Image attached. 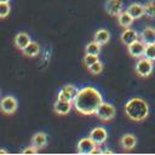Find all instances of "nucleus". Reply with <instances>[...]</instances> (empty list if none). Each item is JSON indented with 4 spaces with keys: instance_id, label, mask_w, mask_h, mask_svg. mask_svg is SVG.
Masks as SVG:
<instances>
[{
    "instance_id": "obj_1",
    "label": "nucleus",
    "mask_w": 155,
    "mask_h": 155,
    "mask_svg": "<svg viewBox=\"0 0 155 155\" xmlns=\"http://www.w3.org/2000/svg\"><path fill=\"white\" fill-rule=\"evenodd\" d=\"M103 103L102 94L93 87H85L80 90L73 101V105L75 110L82 115H92L96 114L98 107Z\"/></svg>"
},
{
    "instance_id": "obj_2",
    "label": "nucleus",
    "mask_w": 155,
    "mask_h": 155,
    "mask_svg": "<svg viewBox=\"0 0 155 155\" xmlns=\"http://www.w3.org/2000/svg\"><path fill=\"white\" fill-rule=\"evenodd\" d=\"M125 114L133 121H143L149 114V105L142 98H132L125 105Z\"/></svg>"
},
{
    "instance_id": "obj_3",
    "label": "nucleus",
    "mask_w": 155,
    "mask_h": 155,
    "mask_svg": "<svg viewBox=\"0 0 155 155\" xmlns=\"http://www.w3.org/2000/svg\"><path fill=\"white\" fill-rule=\"evenodd\" d=\"M96 115L102 121H109L115 116V107L109 104V103H104L103 102L98 107V109L96 111Z\"/></svg>"
},
{
    "instance_id": "obj_4",
    "label": "nucleus",
    "mask_w": 155,
    "mask_h": 155,
    "mask_svg": "<svg viewBox=\"0 0 155 155\" xmlns=\"http://www.w3.org/2000/svg\"><path fill=\"white\" fill-rule=\"evenodd\" d=\"M153 71V61L148 59V58H142L138 59V62L136 63V73L140 76V78H147L151 74Z\"/></svg>"
},
{
    "instance_id": "obj_5",
    "label": "nucleus",
    "mask_w": 155,
    "mask_h": 155,
    "mask_svg": "<svg viewBox=\"0 0 155 155\" xmlns=\"http://www.w3.org/2000/svg\"><path fill=\"white\" fill-rule=\"evenodd\" d=\"M0 110L4 114L11 115L17 110V101L12 96H6L0 101Z\"/></svg>"
},
{
    "instance_id": "obj_6",
    "label": "nucleus",
    "mask_w": 155,
    "mask_h": 155,
    "mask_svg": "<svg viewBox=\"0 0 155 155\" xmlns=\"http://www.w3.org/2000/svg\"><path fill=\"white\" fill-rule=\"evenodd\" d=\"M97 144L88 137V138H82L78 143V153L80 154H93L96 151Z\"/></svg>"
},
{
    "instance_id": "obj_7",
    "label": "nucleus",
    "mask_w": 155,
    "mask_h": 155,
    "mask_svg": "<svg viewBox=\"0 0 155 155\" xmlns=\"http://www.w3.org/2000/svg\"><path fill=\"white\" fill-rule=\"evenodd\" d=\"M78 88L73 85H65L62 87V90L58 93V99H63V101H68V102H73L78 94Z\"/></svg>"
},
{
    "instance_id": "obj_8",
    "label": "nucleus",
    "mask_w": 155,
    "mask_h": 155,
    "mask_svg": "<svg viewBox=\"0 0 155 155\" xmlns=\"http://www.w3.org/2000/svg\"><path fill=\"white\" fill-rule=\"evenodd\" d=\"M128 53L134 57V58H140L144 56V50H145V44L142 40H137L127 46Z\"/></svg>"
},
{
    "instance_id": "obj_9",
    "label": "nucleus",
    "mask_w": 155,
    "mask_h": 155,
    "mask_svg": "<svg viewBox=\"0 0 155 155\" xmlns=\"http://www.w3.org/2000/svg\"><path fill=\"white\" fill-rule=\"evenodd\" d=\"M122 1L121 0H107L105 11L110 16H119L122 12Z\"/></svg>"
},
{
    "instance_id": "obj_10",
    "label": "nucleus",
    "mask_w": 155,
    "mask_h": 155,
    "mask_svg": "<svg viewBox=\"0 0 155 155\" xmlns=\"http://www.w3.org/2000/svg\"><path fill=\"white\" fill-rule=\"evenodd\" d=\"M107 137H108V133L105 131V128L103 127H96L91 131L90 133V138L97 144V145H101L103 144L105 140H107Z\"/></svg>"
},
{
    "instance_id": "obj_11",
    "label": "nucleus",
    "mask_w": 155,
    "mask_h": 155,
    "mask_svg": "<svg viewBox=\"0 0 155 155\" xmlns=\"http://www.w3.org/2000/svg\"><path fill=\"white\" fill-rule=\"evenodd\" d=\"M138 38H139L138 33H137L134 29H131V28H125V30L121 33V41H122V44H125L126 46H128L130 44H132V42L139 40Z\"/></svg>"
},
{
    "instance_id": "obj_12",
    "label": "nucleus",
    "mask_w": 155,
    "mask_h": 155,
    "mask_svg": "<svg viewBox=\"0 0 155 155\" xmlns=\"http://www.w3.org/2000/svg\"><path fill=\"white\" fill-rule=\"evenodd\" d=\"M53 109L58 115H67L71 110V102L63 101V99H57V102L53 105Z\"/></svg>"
},
{
    "instance_id": "obj_13",
    "label": "nucleus",
    "mask_w": 155,
    "mask_h": 155,
    "mask_svg": "<svg viewBox=\"0 0 155 155\" xmlns=\"http://www.w3.org/2000/svg\"><path fill=\"white\" fill-rule=\"evenodd\" d=\"M136 144H137L136 136H133L131 133H126V134L122 136V138H121V147H122L124 150L130 151V150H132L136 147Z\"/></svg>"
},
{
    "instance_id": "obj_14",
    "label": "nucleus",
    "mask_w": 155,
    "mask_h": 155,
    "mask_svg": "<svg viewBox=\"0 0 155 155\" xmlns=\"http://www.w3.org/2000/svg\"><path fill=\"white\" fill-rule=\"evenodd\" d=\"M126 11L132 16L133 19H138L142 16H144V5L139 2H134V4H131Z\"/></svg>"
},
{
    "instance_id": "obj_15",
    "label": "nucleus",
    "mask_w": 155,
    "mask_h": 155,
    "mask_svg": "<svg viewBox=\"0 0 155 155\" xmlns=\"http://www.w3.org/2000/svg\"><path fill=\"white\" fill-rule=\"evenodd\" d=\"M140 40L148 45V44H155V28L147 27L140 33Z\"/></svg>"
},
{
    "instance_id": "obj_16",
    "label": "nucleus",
    "mask_w": 155,
    "mask_h": 155,
    "mask_svg": "<svg viewBox=\"0 0 155 155\" xmlns=\"http://www.w3.org/2000/svg\"><path fill=\"white\" fill-rule=\"evenodd\" d=\"M31 40H30V36L27 34V33H18L17 35H16V38H15V45H16V47L18 48V50H23L29 42H30Z\"/></svg>"
},
{
    "instance_id": "obj_17",
    "label": "nucleus",
    "mask_w": 155,
    "mask_h": 155,
    "mask_svg": "<svg viewBox=\"0 0 155 155\" xmlns=\"http://www.w3.org/2000/svg\"><path fill=\"white\" fill-rule=\"evenodd\" d=\"M22 52H23L24 56H27V57H35V56H38L39 52H40V45H39L38 42H35V41H30V42L22 50Z\"/></svg>"
},
{
    "instance_id": "obj_18",
    "label": "nucleus",
    "mask_w": 155,
    "mask_h": 155,
    "mask_svg": "<svg viewBox=\"0 0 155 155\" xmlns=\"http://www.w3.org/2000/svg\"><path fill=\"white\" fill-rule=\"evenodd\" d=\"M109 40H110V33L107 29H98L94 33V41L101 46L108 44Z\"/></svg>"
},
{
    "instance_id": "obj_19",
    "label": "nucleus",
    "mask_w": 155,
    "mask_h": 155,
    "mask_svg": "<svg viewBox=\"0 0 155 155\" xmlns=\"http://www.w3.org/2000/svg\"><path fill=\"white\" fill-rule=\"evenodd\" d=\"M133 18H132V16L127 12V11H122L119 16H117V22H119V24H120V27H122V28H130L131 27V24L133 23Z\"/></svg>"
},
{
    "instance_id": "obj_20",
    "label": "nucleus",
    "mask_w": 155,
    "mask_h": 155,
    "mask_svg": "<svg viewBox=\"0 0 155 155\" xmlns=\"http://www.w3.org/2000/svg\"><path fill=\"white\" fill-rule=\"evenodd\" d=\"M47 143V139H46V134L42 133V132H38L33 136L31 138V144L36 148V149H41L46 145Z\"/></svg>"
},
{
    "instance_id": "obj_21",
    "label": "nucleus",
    "mask_w": 155,
    "mask_h": 155,
    "mask_svg": "<svg viewBox=\"0 0 155 155\" xmlns=\"http://www.w3.org/2000/svg\"><path fill=\"white\" fill-rule=\"evenodd\" d=\"M85 52L88 53V54L98 56V54L101 53V45L97 44V42L93 40L92 42H90V44L86 45V47H85Z\"/></svg>"
},
{
    "instance_id": "obj_22",
    "label": "nucleus",
    "mask_w": 155,
    "mask_h": 155,
    "mask_svg": "<svg viewBox=\"0 0 155 155\" xmlns=\"http://www.w3.org/2000/svg\"><path fill=\"white\" fill-rule=\"evenodd\" d=\"M144 15L149 18H155V0H150L144 5Z\"/></svg>"
},
{
    "instance_id": "obj_23",
    "label": "nucleus",
    "mask_w": 155,
    "mask_h": 155,
    "mask_svg": "<svg viewBox=\"0 0 155 155\" xmlns=\"http://www.w3.org/2000/svg\"><path fill=\"white\" fill-rule=\"evenodd\" d=\"M144 57L148 58V59H150V61H155V44H148V45H145Z\"/></svg>"
},
{
    "instance_id": "obj_24",
    "label": "nucleus",
    "mask_w": 155,
    "mask_h": 155,
    "mask_svg": "<svg viewBox=\"0 0 155 155\" xmlns=\"http://www.w3.org/2000/svg\"><path fill=\"white\" fill-rule=\"evenodd\" d=\"M102 70H103V64H102V62H99V61H97L96 63H93V64L88 68V71H90L91 74H93V75L101 74Z\"/></svg>"
},
{
    "instance_id": "obj_25",
    "label": "nucleus",
    "mask_w": 155,
    "mask_h": 155,
    "mask_svg": "<svg viewBox=\"0 0 155 155\" xmlns=\"http://www.w3.org/2000/svg\"><path fill=\"white\" fill-rule=\"evenodd\" d=\"M98 61V56H94V54H88L86 53L85 57H84V64L86 68H90L93 63H96Z\"/></svg>"
},
{
    "instance_id": "obj_26",
    "label": "nucleus",
    "mask_w": 155,
    "mask_h": 155,
    "mask_svg": "<svg viewBox=\"0 0 155 155\" xmlns=\"http://www.w3.org/2000/svg\"><path fill=\"white\" fill-rule=\"evenodd\" d=\"M10 11H11V6L8 2H0V18L7 17Z\"/></svg>"
},
{
    "instance_id": "obj_27",
    "label": "nucleus",
    "mask_w": 155,
    "mask_h": 155,
    "mask_svg": "<svg viewBox=\"0 0 155 155\" xmlns=\"http://www.w3.org/2000/svg\"><path fill=\"white\" fill-rule=\"evenodd\" d=\"M38 151V149L34 147V145H31L30 148H27V149H24L22 153L23 154H34V153H36Z\"/></svg>"
},
{
    "instance_id": "obj_28",
    "label": "nucleus",
    "mask_w": 155,
    "mask_h": 155,
    "mask_svg": "<svg viewBox=\"0 0 155 155\" xmlns=\"http://www.w3.org/2000/svg\"><path fill=\"white\" fill-rule=\"evenodd\" d=\"M101 153L102 154H114L113 150H101Z\"/></svg>"
},
{
    "instance_id": "obj_29",
    "label": "nucleus",
    "mask_w": 155,
    "mask_h": 155,
    "mask_svg": "<svg viewBox=\"0 0 155 155\" xmlns=\"http://www.w3.org/2000/svg\"><path fill=\"white\" fill-rule=\"evenodd\" d=\"M6 153H7V151H6V150H4V149H1V150H0V154H6Z\"/></svg>"
},
{
    "instance_id": "obj_30",
    "label": "nucleus",
    "mask_w": 155,
    "mask_h": 155,
    "mask_svg": "<svg viewBox=\"0 0 155 155\" xmlns=\"http://www.w3.org/2000/svg\"><path fill=\"white\" fill-rule=\"evenodd\" d=\"M10 0H0V2H8Z\"/></svg>"
}]
</instances>
